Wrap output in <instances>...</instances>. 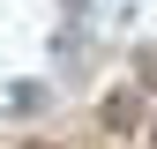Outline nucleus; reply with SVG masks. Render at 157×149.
<instances>
[{
  "label": "nucleus",
  "instance_id": "f257e3e1",
  "mask_svg": "<svg viewBox=\"0 0 157 149\" xmlns=\"http://www.w3.org/2000/svg\"><path fill=\"white\" fill-rule=\"evenodd\" d=\"M105 127H135V89H120V97H105Z\"/></svg>",
  "mask_w": 157,
  "mask_h": 149
},
{
  "label": "nucleus",
  "instance_id": "f03ea898",
  "mask_svg": "<svg viewBox=\"0 0 157 149\" xmlns=\"http://www.w3.org/2000/svg\"><path fill=\"white\" fill-rule=\"evenodd\" d=\"M45 104V82H15V97H8V112H37Z\"/></svg>",
  "mask_w": 157,
  "mask_h": 149
},
{
  "label": "nucleus",
  "instance_id": "7ed1b4c3",
  "mask_svg": "<svg viewBox=\"0 0 157 149\" xmlns=\"http://www.w3.org/2000/svg\"><path fill=\"white\" fill-rule=\"evenodd\" d=\"M135 74H142V82H157V45H150V52H135Z\"/></svg>",
  "mask_w": 157,
  "mask_h": 149
},
{
  "label": "nucleus",
  "instance_id": "20e7f679",
  "mask_svg": "<svg viewBox=\"0 0 157 149\" xmlns=\"http://www.w3.org/2000/svg\"><path fill=\"white\" fill-rule=\"evenodd\" d=\"M30 149H52V142H30Z\"/></svg>",
  "mask_w": 157,
  "mask_h": 149
},
{
  "label": "nucleus",
  "instance_id": "39448f33",
  "mask_svg": "<svg viewBox=\"0 0 157 149\" xmlns=\"http://www.w3.org/2000/svg\"><path fill=\"white\" fill-rule=\"evenodd\" d=\"M150 142H157V127H150Z\"/></svg>",
  "mask_w": 157,
  "mask_h": 149
}]
</instances>
